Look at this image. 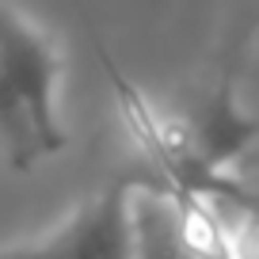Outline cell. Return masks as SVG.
Returning a JSON list of instances; mask_svg holds the SVG:
<instances>
[{
    "label": "cell",
    "instance_id": "obj_1",
    "mask_svg": "<svg viewBox=\"0 0 259 259\" xmlns=\"http://www.w3.org/2000/svg\"><path fill=\"white\" fill-rule=\"evenodd\" d=\"M0 84L16 96L46 156L69 145L61 122V57L38 23L0 0Z\"/></svg>",
    "mask_w": 259,
    "mask_h": 259
},
{
    "label": "cell",
    "instance_id": "obj_2",
    "mask_svg": "<svg viewBox=\"0 0 259 259\" xmlns=\"http://www.w3.org/2000/svg\"><path fill=\"white\" fill-rule=\"evenodd\" d=\"M0 259H134V183L103 187L38 240L0 248Z\"/></svg>",
    "mask_w": 259,
    "mask_h": 259
},
{
    "label": "cell",
    "instance_id": "obj_3",
    "mask_svg": "<svg viewBox=\"0 0 259 259\" xmlns=\"http://www.w3.org/2000/svg\"><path fill=\"white\" fill-rule=\"evenodd\" d=\"M183 126V141L191 149V156L213 176H233V164L251 149V141L259 138V122L248 114V107L236 96V76L221 73L218 88L198 103V111L179 118Z\"/></svg>",
    "mask_w": 259,
    "mask_h": 259
}]
</instances>
